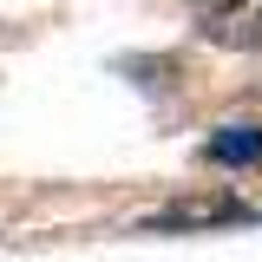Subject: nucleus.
Listing matches in <instances>:
<instances>
[{
    "mask_svg": "<svg viewBox=\"0 0 262 262\" xmlns=\"http://www.w3.org/2000/svg\"><path fill=\"white\" fill-rule=\"evenodd\" d=\"M190 223H262V203H170L151 216V229H190Z\"/></svg>",
    "mask_w": 262,
    "mask_h": 262,
    "instance_id": "nucleus-2",
    "label": "nucleus"
},
{
    "mask_svg": "<svg viewBox=\"0 0 262 262\" xmlns=\"http://www.w3.org/2000/svg\"><path fill=\"white\" fill-rule=\"evenodd\" d=\"M262 158V125H223L210 138V164H229V170H243V164Z\"/></svg>",
    "mask_w": 262,
    "mask_h": 262,
    "instance_id": "nucleus-3",
    "label": "nucleus"
},
{
    "mask_svg": "<svg viewBox=\"0 0 262 262\" xmlns=\"http://www.w3.org/2000/svg\"><path fill=\"white\" fill-rule=\"evenodd\" d=\"M190 27L210 46L262 53V0H190Z\"/></svg>",
    "mask_w": 262,
    "mask_h": 262,
    "instance_id": "nucleus-1",
    "label": "nucleus"
}]
</instances>
